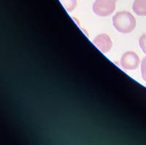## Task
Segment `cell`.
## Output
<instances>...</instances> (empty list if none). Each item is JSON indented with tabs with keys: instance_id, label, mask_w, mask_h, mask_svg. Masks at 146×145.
Returning a JSON list of instances; mask_svg holds the SVG:
<instances>
[{
	"instance_id": "6da1fadb",
	"label": "cell",
	"mask_w": 146,
	"mask_h": 145,
	"mask_svg": "<svg viewBox=\"0 0 146 145\" xmlns=\"http://www.w3.org/2000/svg\"><path fill=\"white\" fill-rule=\"evenodd\" d=\"M113 23L118 32L123 34L130 33L136 27L135 18L127 11H121L115 14Z\"/></svg>"
},
{
	"instance_id": "7a4b0ae2",
	"label": "cell",
	"mask_w": 146,
	"mask_h": 145,
	"mask_svg": "<svg viewBox=\"0 0 146 145\" xmlns=\"http://www.w3.org/2000/svg\"><path fill=\"white\" fill-rule=\"evenodd\" d=\"M117 0H95L93 5V11L99 16H108L115 10Z\"/></svg>"
},
{
	"instance_id": "3957f363",
	"label": "cell",
	"mask_w": 146,
	"mask_h": 145,
	"mask_svg": "<svg viewBox=\"0 0 146 145\" xmlns=\"http://www.w3.org/2000/svg\"><path fill=\"white\" fill-rule=\"evenodd\" d=\"M139 57L135 52L127 51L123 54L121 59V65L125 70H135L139 65Z\"/></svg>"
},
{
	"instance_id": "277c9868",
	"label": "cell",
	"mask_w": 146,
	"mask_h": 145,
	"mask_svg": "<svg viewBox=\"0 0 146 145\" xmlns=\"http://www.w3.org/2000/svg\"><path fill=\"white\" fill-rule=\"evenodd\" d=\"M93 43L99 50L105 53L110 51L112 48V40L107 34H100L93 40Z\"/></svg>"
},
{
	"instance_id": "5b68a950",
	"label": "cell",
	"mask_w": 146,
	"mask_h": 145,
	"mask_svg": "<svg viewBox=\"0 0 146 145\" xmlns=\"http://www.w3.org/2000/svg\"><path fill=\"white\" fill-rule=\"evenodd\" d=\"M132 10L136 15L146 16V0H135L132 5Z\"/></svg>"
},
{
	"instance_id": "8992f818",
	"label": "cell",
	"mask_w": 146,
	"mask_h": 145,
	"mask_svg": "<svg viewBox=\"0 0 146 145\" xmlns=\"http://www.w3.org/2000/svg\"><path fill=\"white\" fill-rule=\"evenodd\" d=\"M64 8L68 12H72L77 7V0H60Z\"/></svg>"
},
{
	"instance_id": "52a82bcc",
	"label": "cell",
	"mask_w": 146,
	"mask_h": 145,
	"mask_svg": "<svg viewBox=\"0 0 146 145\" xmlns=\"http://www.w3.org/2000/svg\"><path fill=\"white\" fill-rule=\"evenodd\" d=\"M139 47L143 50V51L145 53H146V33L143 34L141 36V37L139 38Z\"/></svg>"
},
{
	"instance_id": "ba28073f",
	"label": "cell",
	"mask_w": 146,
	"mask_h": 145,
	"mask_svg": "<svg viewBox=\"0 0 146 145\" xmlns=\"http://www.w3.org/2000/svg\"><path fill=\"white\" fill-rule=\"evenodd\" d=\"M141 74L142 78L146 82V57L143 58L141 62Z\"/></svg>"
},
{
	"instance_id": "9c48e42d",
	"label": "cell",
	"mask_w": 146,
	"mask_h": 145,
	"mask_svg": "<svg viewBox=\"0 0 146 145\" xmlns=\"http://www.w3.org/2000/svg\"><path fill=\"white\" fill-rule=\"evenodd\" d=\"M145 86H146V85H145Z\"/></svg>"
}]
</instances>
